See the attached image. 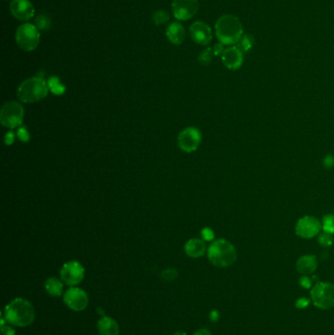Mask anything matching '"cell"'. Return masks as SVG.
Here are the masks:
<instances>
[{
	"label": "cell",
	"mask_w": 334,
	"mask_h": 335,
	"mask_svg": "<svg viewBox=\"0 0 334 335\" xmlns=\"http://www.w3.org/2000/svg\"><path fill=\"white\" fill-rule=\"evenodd\" d=\"M4 317L7 323L19 327H26L35 321L36 311L32 303L28 300L16 298L5 307Z\"/></svg>",
	"instance_id": "1"
},
{
	"label": "cell",
	"mask_w": 334,
	"mask_h": 335,
	"mask_svg": "<svg viewBox=\"0 0 334 335\" xmlns=\"http://www.w3.org/2000/svg\"><path fill=\"white\" fill-rule=\"evenodd\" d=\"M216 36L224 45H235L243 36V27L240 20L230 14L221 16L215 26Z\"/></svg>",
	"instance_id": "2"
},
{
	"label": "cell",
	"mask_w": 334,
	"mask_h": 335,
	"mask_svg": "<svg viewBox=\"0 0 334 335\" xmlns=\"http://www.w3.org/2000/svg\"><path fill=\"white\" fill-rule=\"evenodd\" d=\"M208 259L217 268H229L235 263L237 253L230 241L218 239L209 246Z\"/></svg>",
	"instance_id": "3"
},
{
	"label": "cell",
	"mask_w": 334,
	"mask_h": 335,
	"mask_svg": "<svg viewBox=\"0 0 334 335\" xmlns=\"http://www.w3.org/2000/svg\"><path fill=\"white\" fill-rule=\"evenodd\" d=\"M49 91L48 84L41 77L24 81L17 89V96L23 103H35L44 99Z\"/></svg>",
	"instance_id": "4"
},
{
	"label": "cell",
	"mask_w": 334,
	"mask_h": 335,
	"mask_svg": "<svg viewBox=\"0 0 334 335\" xmlns=\"http://www.w3.org/2000/svg\"><path fill=\"white\" fill-rule=\"evenodd\" d=\"M15 40L21 49L31 52L38 48L41 42V34L36 25L27 23L17 29Z\"/></svg>",
	"instance_id": "5"
},
{
	"label": "cell",
	"mask_w": 334,
	"mask_h": 335,
	"mask_svg": "<svg viewBox=\"0 0 334 335\" xmlns=\"http://www.w3.org/2000/svg\"><path fill=\"white\" fill-rule=\"evenodd\" d=\"M313 304L321 310L334 308V284L330 282H317L311 290Z\"/></svg>",
	"instance_id": "6"
},
{
	"label": "cell",
	"mask_w": 334,
	"mask_h": 335,
	"mask_svg": "<svg viewBox=\"0 0 334 335\" xmlns=\"http://www.w3.org/2000/svg\"><path fill=\"white\" fill-rule=\"evenodd\" d=\"M24 107L16 101L6 102L0 111V123L8 128H16L23 123Z\"/></svg>",
	"instance_id": "7"
},
{
	"label": "cell",
	"mask_w": 334,
	"mask_h": 335,
	"mask_svg": "<svg viewBox=\"0 0 334 335\" xmlns=\"http://www.w3.org/2000/svg\"><path fill=\"white\" fill-rule=\"evenodd\" d=\"M60 276L65 284L69 286L78 285L84 277V268L77 261L67 262L60 271Z\"/></svg>",
	"instance_id": "8"
},
{
	"label": "cell",
	"mask_w": 334,
	"mask_h": 335,
	"mask_svg": "<svg viewBox=\"0 0 334 335\" xmlns=\"http://www.w3.org/2000/svg\"><path fill=\"white\" fill-rule=\"evenodd\" d=\"M199 9L198 0H173V15L180 21H188L193 18Z\"/></svg>",
	"instance_id": "9"
},
{
	"label": "cell",
	"mask_w": 334,
	"mask_h": 335,
	"mask_svg": "<svg viewBox=\"0 0 334 335\" xmlns=\"http://www.w3.org/2000/svg\"><path fill=\"white\" fill-rule=\"evenodd\" d=\"M322 229L321 223L314 217L306 216L301 218L295 227V232L298 236L305 239H311L318 235Z\"/></svg>",
	"instance_id": "10"
},
{
	"label": "cell",
	"mask_w": 334,
	"mask_h": 335,
	"mask_svg": "<svg viewBox=\"0 0 334 335\" xmlns=\"http://www.w3.org/2000/svg\"><path fill=\"white\" fill-rule=\"evenodd\" d=\"M201 132L196 127H187L179 135L178 143L180 148L187 152L191 153L198 149L201 143Z\"/></svg>",
	"instance_id": "11"
},
{
	"label": "cell",
	"mask_w": 334,
	"mask_h": 335,
	"mask_svg": "<svg viewBox=\"0 0 334 335\" xmlns=\"http://www.w3.org/2000/svg\"><path fill=\"white\" fill-rule=\"evenodd\" d=\"M64 302L73 311L81 312L88 306V296L86 292L78 287L69 288L64 294Z\"/></svg>",
	"instance_id": "12"
},
{
	"label": "cell",
	"mask_w": 334,
	"mask_h": 335,
	"mask_svg": "<svg viewBox=\"0 0 334 335\" xmlns=\"http://www.w3.org/2000/svg\"><path fill=\"white\" fill-rule=\"evenodd\" d=\"M191 40L200 45H208L213 39L211 28L204 22L196 21L189 28Z\"/></svg>",
	"instance_id": "13"
},
{
	"label": "cell",
	"mask_w": 334,
	"mask_h": 335,
	"mask_svg": "<svg viewBox=\"0 0 334 335\" xmlns=\"http://www.w3.org/2000/svg\"><path fill=\"white\" fill-rule=\"evenodd\" d=\"M10 11L20 21H29L35 15V8L30 0H12Z\"/></svg>",
	"instance_id": "14"
},
{
	"label": "cell",
	"mask_w": 334,
	"mask_h": 335,
	"mask_svg": "<svg viewBox=\"0 0 334 335\" xmlns=\"http://www.w3.org/2000/svg\"><path fill=\"white\" fill-rule=\"evenodd\" d=\"M222 61L228 69L238 70L243 64V53L236 46L228 47L222 54Z\"/></svg>",
	"instance_id": "15"
},
{
	"label": "cell",
	"mask_w": 334,
	"mask_h": 335,
	"mask_svg": "<svg viewBox=\"0 0 334 335\" xmlns=\"http://www.w3.org/2000/svg\"><path fill=\"white\" fill-rule=\"evenodd\" d=\"M166 36L173 44L181 45L186 39V30L181 23L173 22L167 28Z\"/></svg>",
	"instance_id": "16"
},
{
	"label": "cell",
	"mask_w": 334,
	"mask_h": 335,
	"mask_svg": "<svg viewBox=\"0 0 334 335\" xmlns=\"http://www.w3.org/2000/svg\"><path fill=\"white\" fill-rule=\"evenodd\" d=\"M317 268V260L313 255H304L299 258L296 264V269L303 275L312 274Z\"/></svg>",
	"instance_id": "17"
},
{
	"label": "cell",
	"mask_w": 334,
	"mask_h": 335,
	"mask_svg": "<svg viewBox=\"0 0 334 335\" xmlns=\"http://www.w3.org/2000/svg\"><path fill=\"white\" fill-rule=\"evenodd\" d=\"M185 252L190 258H200L206 252V243L199 238H192L185 245Z\"/></svg>",
	"instance_id": "18"
},
{
	"label": "cell",
	"mask_w": 334,
	"mask_h": 335,
	"mask_svg": "<svg viewBox=\"0 0 334 335\" xmlns=\"http://www.w3.org/2000/svg\"><path fill=\"white\" fill-rule=\"evenodd\" d=\"M97 328L100 335H119L120 332L118 322L110 316L101 317L97 322Z\"/></svg>",
	"instance_id": "19"
},
{
	"label": "cell",
	"mask_w": 334,
	"mask_h": 335,
	"mask_svg": "<svg viewBox=\"0 0 334 335\" xmlns=\"http://www.w3.org/2000/svg\"><path fill=\"white\" fill-rule=\"evenodd\" d=\"M45 291L53 297H60L63 294V282L56 277H49L44 283Z\"/></svg>",
	"instance_id": "20"
},
{
	"label": "cell",
	"mask_w": 334,
	"mask_h": 335,
	"mask_svg": "<svg viewBox=\"0 0 334 335\" xmlns=\"http://www.w3.org/2000/svg\"><path fill=\"white\" fill-rule=\"evenodd\" d=\"M254 42H255V40L251 35L243 34V36L241 37L239 42L235 44V46L244 54L246 52H249L252 49Z\"/></svg>",
	"instance_id": "21"
},
{
	"label": "cell",
	"mask_w": 334,
	"mask_h": 335,
	"mask_svg": "<svg viewBox=\"0 0 334 335\" xmlns=\"http://www.w3.org/2000/svg\"><path fill=\"white\" fill-rule=\"evenodd\" d=\"M48 87H49V90L56 94V95H62L65 93L66 91V87L64 84H61L60 80L57 78V77H51L48 82Z\"/></svg>",
	"instance_id": "22"
},
{
	"label": "cell",
	"mask_w": 334,
	"mask_h": 335,
	"mask_svg": "<svg viewBox=\"0 0 334 335\" xmlns=\"http://www.w3.org/2000/svg\"><path fill=\"white\" fill-rule=\"evenodd\" d=\"M36 27L39 29V31H43V32L48 31L51 27L50 18L45 14L39 15L36 19Z\"/></svg>",
	"instance_id": "23"
},
{
	"label": "cell",
	"mask_w": 334,
	"mask_h": 335,
	"mask_svg": "<svg viewBox=\"0 0 334 335\" xmlns=\"http://www.w3.org/2000/svg\"><path fill=\"white\" fill-rule=\"evenodd\" d=\"M152 19H153V22L156 26H162V25L169 22L170 15L168 12H166L164 10H159L153 14Z\"/></svg>",
	"instance_id": "24"
},
{
	"label": "cell",
	"mask_w": 334,
	"mask_h": 335,
	"mask_svg": "<svg viewBox=\"0 0 334 335\" xmlns=\"http://www.w3.org/2000/svg\"><path fill=\"white\" fill-rule=\"evenodd\" d=\"M321 226L324 232L329 233V234H334V216L333 215L325 216L322 220Z\"/></svg>",
	"instance_id": "25"
},
{
	"label": "cell",
	"mask_w": 334,
	"mask_h": 335,
	"mask_svg": "<svg viewBox=\"0 0 334 335\" xmlns=\"http://www.w3.org/2000/svg\"><path fill=\"white\" fill-rule=\"evenodd\" d=\"M214 56H215V53H214L213 48L209 47V48H206L204 51L201 52L198 59L202 65H209L213 61Z\"/></svg>",
	"instance_id": "26"
},
{
	"label": "cell",
	"mask_w": 334,
	"mask_h": 335,
	"mask_svg": "<svg viewBox=\"0 0 334 335\" xmlns=\"http://www.w3.org/2000/svg\"><path fill=\"white\" fill-rule=\"evenodd\" d=\"M161 277L167 282H172L178 277V271L175 269H167L162 272Z\"/></svg>",
	"instance_id": "27"
},
{
	"label": "cell",
	"mask_w": 334,
	"mask_h": 335,
	"mask_svg": "<svg viewBox=\"0 0 334 335\" xmlns=\"http://www.w3.org/2000/svg\"><path fill=\"white\" fill-rule=\"evenodd\" d=\"M332 234H329V233H326V232H324V233H322V234H320L319 236H318V242H319V244L321 245V246H331L332 245V243H333V239H332V236H331Z\"/></svg>",
	"instance_id": "28"
},
{
	"label": "cell",
	"mask_w": 334,
	"mask_h": 335,
	"mask_svg": "<svg viewBox=\"0 0 334 335\" xmlns=\"http://www.w3.org/2000/svg\"><path fill=\"white\" fill-rule=\"evenodd\" d=\"M17 137L22 142H28L30 140V133L26 126H21L17 130Z\"/></svg>",
	"instance_id": "29"
},
{
	"label": "cell",
	"mask_w": 334,
	"mask_h": 335,
	"mask_svg": "<svg viewBox=\"0 0 334 335\" xmlns=\"http://www.w3.org/2000/svg\"><path fill=\"white\" fill-rule=\"evenodd\" d=\"M201 235H202V238L205 241H212L214 239V237H215V233H214V231L210 228L203 229L202 231H201Z\"/></svg>",
	"instance_id": "30"
},
{
	"label": "cell",
	"mask_w": 334,
	"mask_h": 335,
	"mask_svg": "<svg viewBox=\"0 0 334 335\" xmlns=\"http://www.w3.org/2000/svg\"><path fill=\"white\" fill-rule=\"evenodd\" d=\"M312 278H310L308 275H303L300 279H299V283L302 287L309 289L312 287Z\"/></svg>",
	"instance_id": "31"
},
{
	"label": "cell",
	"mask_w": 334,
	"mask_h": 335,
	"mask_svg": "<svg viewBox=\"0 0 334 335\" xmlns=\"http://www.w3.org/2000/svg\"><path fill=\"white\" fill-rule=\"evenodd\" d=\"M310 299H307V298H300V299H298L297 301H296V304H295V306H296V308H298V309H305V308H307L309 305H310Z\"/></svg>",
	"instance_id": "32"
},
{
	"label": "cell",
	"mask_w": 334,
	"mask_h": 335,
	"mask_svg": "<svg viewBox=\"0 0 334 335\" xmlns=\"http://www.w3.org/2000/svg\"><path fill=\"white\" fill-rule=\"evenodd\" d=\"M1 335H16V330L9 325H2Z\"/></svg>",
	"instance_id": "33"
},
{
	"label": "cell",
	"mask_w": 334,
	"mask_h": 335,
	"mask_svg": "<svg viewBox=\"0 0 334 335\" xmlns=\"http://www.w3.org/2000/svg\"><path fill=\"white\" fill-rule=\"evenodd\" d=\"M15 133L13 131H8L6 134H5V137H4V141H5V144L6 145H11L14 140H15Z\"/></svg>",
	"instance_id": "34"
},
{
	"label": "cell",
	"mask_w": 334,
	"mask_h": 335,
	"mask_svg": "<svg viewBox=\"0 0 334 335\" xmlns=\"http://www.w3.org/2000/svg\"><path fill=\"white\" fill-rule=\"evenodd\" d=\"M213 50H214V53H215V56H218V55H222L223 52H224V44L222 43H218L216 44L214 47H213Z\"/></svg>",
	"instance_id": "35"
},
{
	"label": "cell",
	"mask_w": 334,
	"mask_h": 335,
	"mask_svg": "<svg viewBox=\"0 0 334 335\" xmlns=\"http://www.w3.org/2000/svg\"><path fill=\"white\" fill-rule=\"evenodd\" d=\"M323 164H324V166H325L326 168H330V167L333 166V164H334V157H332V156H330V155L326 156V157L324 158Z\"/></svg>",
	"instance_id": "36"
},
{
	"label": "cell",
	"mask_w": 334,
	"mask_h": 335,
	"mask_svg": "<svg viewBox=\"0 0 334 335\" xmlns=\"http://www.w3.org/2000/svg\"><path fill=\"white\" fill-rule=\"evenodd\" d=\"M193 335H212V332L208 328H200L196 330Z\"/></svg>",
	"instance_id": "37"
},
{
	"label": "cell",
	"mask_w": 334,
	"mask_h": 335,
	"mask_svg": "<svg viewBox=\"0 0 334 335\" xmlns=\"http://www.w3.org/2000/svg\"><path fill=\"white\" fill-rule=\"evenodd\" d=\"M210 318H211V320H213V321H218L219 318H220V314H219V312H218V311H212V312L210 313Z\"/></svg>",
	"instance_id": "38"
},
{
	"label": "cell",
	"mask_w": 334,
	"mask_h": 335,
	"mask_svg": "<svg viewBox=\"0 0 334 335\" xmlns=\"http://www.w3.org/2000/svg\"><path fill=\"white\" fill-rule=\"evenodd\" d=\"M174 335H188L185 331H182V330H178L177 332H175Z\"/></svg>",
	"instance_id": "39"
}]
</instances>
